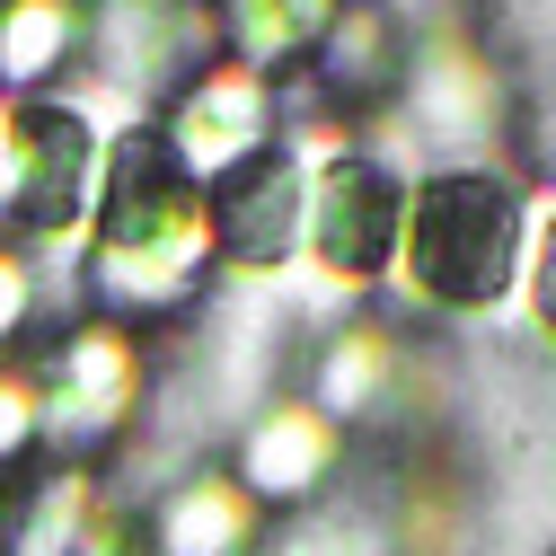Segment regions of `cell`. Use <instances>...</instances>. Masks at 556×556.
Masks as SVG:
<instances>
[{"label":"cell","mask_w":556,"mask_h":556,"mask_svg":"<svg viewBox=\"0 0 556 556\" xmlns=\"http://www.w3.org/2000/svg\"><path fill=\"white\" fill-rule=\"evenodd\" d=\"M203 256H213V222H203V186L177 168L160 132H124L98 168V248L89 283L106 309H177L194 292Z\"/></svg>","instance_id":"6da1fadb"},{"label":"cell","mask_w":556,"mask_h":556,"mask_svg":"<svg viewBox=\"0 0 556 556\" xmlns=\"http://www.w3.org/2000/svg\"><path fill=\"white\" fill-rule=\"evenodd\" d=\"M406 283L433 309H495L521 265V186L495 168H433L406 186Z\"/></svg>","instance_id":"7a4b0ae2"},{"label":"cell","mask_w":556,"mask_h":556,"mask_svg":"<svg viewBox=\"0 0 556 556\" xmlns=\"http://www.w3.org/2000/svg\"><path fill=\"white\" fill-rule=\"evenodd\" d=\"M274 124H283V106H274V80L248 72V62H213V72H194L160 124V142L177 151V168L194 186H213L230 177L239 160L274 151Z\"/></svg>","instance_id":"8992f818"},{"label":"cell","mask_w":556,"mask_h":556,"mask_svg":"<svg viewBox=\"0 0 556 556\" xmlns=\"http://www.w3.org/2000/svg\"><path fill=\"white\" fill-rule=\"evenodd\" d=\"M336 459H344V425L336 415H318L309 397H274L265 415H248L230 477L256 504H301V495H318V485L336 477Z\"/></svg>","instance_id":"9c48e42d"},{"label":"cell","mask_w":556,"mask_h":556,"mask_svg":"<svg viewBox=\"0 0 556 556\" xmlns=\"http://www.w3.org/2000/svg\"><path fill=\"white\" fill-rule=\"evenodd\" d=\"M98 468H53L36 495H27V513H18V530H10V556H80V539H89V521H98Z\"/></svg>","instance_id":"9a60e30c"},{"label":"cell","mask_w":556,"mask_h":556,"mask_svg":"<svg viewBox=\"0 0 556 556\" xmlns=\"http://www.w3.org/2000/svg\"><path fill=\"white\" fill-rule=\"evenodd\" d=\"M27 318H36V274H27V256L10 239H0V344H10Z\"/></svg>","instance_id":"ac0fdd59"},{"label":"cell","mask_w":556,"mask_h":556,"mask_svg":"<svg viewBox=\"0 0 556 556\" xmlns=\"http://www.w3.org/2000/svg\"><path fill=\"white\" fill-rule=\"evenodd\" d=\"M98 186V132L62 98H10L0 106V239H72L89 222Z\"/></svg>","instance_id":"3957f363"},{"label":"cell","mask_w":556,"mask_h":556,"mask_svg":"<svg viewBox=\"0 0 556 556\" xmlns=\"http://www.w3.org/2000/svg\"><path fill=\"white\" fill-rule=\"evenodd\" d=\"M344 0H222L213 27L230 36V53L248 62V72H283V62H309L327 45Z\"/></svg>","instance_id":"7c38bea8"},{"label":"cell","mask_w":556,"mask_h":556,"mask_svg":"<svg viewBox=\"0 0 556 556\" xmlns=\"http://www.w3.org/2000/svg\"><path fill=\"white\" fill-rule=\"evenodd\" d=\"M389 371H397V344L380 327H344V336H327V354L309 363V406L344 425V415H363L389 389Z\"/></svg>","instance_id":"2e32d148"},{"label":"cell","mask_w":556,"mask_h":556,"mask_svg":"<svg viewBox=\"0 0 556 556\" xmlns=\"http://www.w3.org/2000/svg\"><path fill=\"white\" fill-rule=\"evenodd\" d=\"M530 318L556 336V213H547V230H539V265H530Z\"/></svg>","instance_id":"d6986e66"},{"label":"cell","mask_w":556,"mask_h":556,"mask_svg":"<svg viewBox=\"0 0 556 556\" xmlns=\"http://www.w3.org/2000/svg\"><path fill=\"white\" fill-rule=\"evenodd\" d=\"M45 389V442L62 451H106L132 406H142V344H132L115 318H89L53 344V363L36 371Z\"/></svg>","instance_id":"5b68a950"},{"label":"cell","mask_w":556,"mask_h":556,"mask_svg":"<svg viewBox=\"0 0 556 556\" xmlns=\"http://www.w3.org/2000/svg\"><path fill=\"white\" fill-rule=\"evenodd\" d=\"M186 10H194V0H98V10L80 18V45H89V62L115 89L151 98V89H168L194 62L203 18H186Z\"/></svg>","instance_id":"30bf717a"},{"label":"cell","mask_w":556,"mask_h":556,"mask_svg":"<svg viewBox=\"0 0 556 556\" xmlns=\"http://www.w3.org/2000/svg\"><path fill=\"white\" fill-rule=\"evenodd\" d=\"M301 213H309V168L292 151H256L230 177L203 186V222H213V248L248 274H283L301 256Z\"/></svg>","instance_id":"52a82bcc"},{"label":"cell","mask_w":556,"mask_h":556,"mask_svg":"<svg viewBox=\"0 0 556 556\" xmlns=\"http://www.w3.org/2000/svg\"><path fill=\"white\" fill-rule=\"evenodd\" d=\"M45 442V389L27 363H0V468Z\"/></svg>","instance_id":"e0dca14e"},{"label":"cell","mask_w":556,"mask_h":556,"mask_svg":"<svg viewBox=\"0 0 556 556\" xmlns=\"http://www.w3.org/2000/svg\"><path fill=\"white\" fill-rule=\"evenodd\" d=\"M256 521H265V504L248 495L230 468H194L186 485L160 495V513L142 530H151V556H248Z\"/></svg>","instance_id":"8fae6325"},{"label":"cell","mask_w":556,"mask_h":556,"mask_svg":"<svg viewBox=\"0 0 556 556\" xmlns=\"http://www.w3.org/2000/svg\"><path fill=\"white\" fill-rule=\"evenodd\" d=\"M318 62V98H380V89H397L406 80V62H397V18L389 10H336V27H327V45L309 53Z\"/></svg>","instance_id":"4fadbf2b"},{"label":"cell","mask_w":556,"mask_h":556,"mask_svg":"<svg viewBox=\"0 0 556 556\" xmlns=\"http://www.w3.org/2000/svg\"><path fill=\"white\" fill-rule=\"evenodd\" d=\"M371 10H389V18H397V10H433V0H371Z\"/></svg>","instance_id":"ffe728a7"},{"label":"cell","mask_w":556,"mask_h":556,"mask_svg":"<svg viewBox=\"0 0 556 556\" xmlns=\"http://www.w3.org/2000/svg\"><path fill=\"white\" fill-rule=\"evenodd\" d=\"M397 239H406V177H397V160H380V151H344L336 168L309 177L301 248H309V265L327 274L336 292L380 283V274L397 265Z\"/></svg>","instance_id":"277c9868"},{"label":"cell","mask_w":556,"mask_h":556,"mask_svg":"<svg viewBox=\"0 0 556 556\" xmlns=\"http://www.w3.org/2000/svg\"><path fill=\"white\" fill-rule=\"evenodd\" d=\"M72 53H80L72 0H0V80H10V98H45V80Z\"/></svg>","instance_id":"5bb4252c"},{"label":"cell","mask_w":556,"mask_h":556,"mask_svg":"<svg viewBox=\"0 0 556 556\" xmlns=\"http://www.w3.org/2000/svg\"><path fill=\"white\" fill-rule=\"evenodd\" d=\"M397 106H406V132H415V142L451 151V168H477L468 151H485V142L504 132V80L485 72L468 45H451V36L406 62Z\"/></svg>","instance_id":"ba28073f"}]
</instances>
